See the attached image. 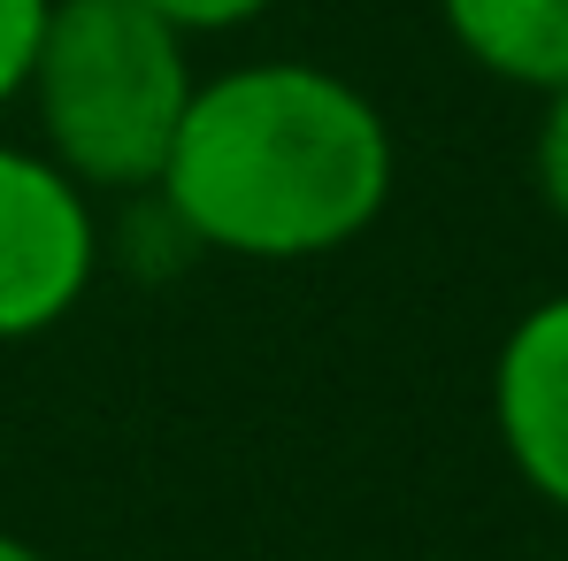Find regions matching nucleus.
<instances>
[{
  "instance_id": "nucleus-3",
  "label": "nucleus",
  "mask_w": 568,
  "mask_h": 561,
  "mask_svg": "<svg viewBox=\"0 0 568 561\" xmlns=\"http://www.w3.org/2000/svg\"><path fill=\"white\" fill-rule=\"evenodd\" d=\"M100 270V231L85 186L0 139V347L54 331Z\"/></svg>"
},
{
  "instance_id": "nucleus-1",
  "label": "nucleus",
  "mask_w": 568,
  "mask_h": 561,
  "mask_svg": "<svg viewBox=\"0 0 568 561\" xmlns=\"http://www.w3.org/2000/svg\"><path fill=\"white\" fill-rule=\"evenodd\" d=\"M178 231L239 262H315L354 247L392 200V123L354 78L246 62L200 78L162 162Z\"/></svg>"
},
{
  "instance_id": "nucleus-2",
  "label": "nucleus",
  "mask_w": 568,
  "mask_h": 561,
  "mask_svg": "<svg viewBox=\"0 0 568 561\" xmlns=\"http://www.w3.org/2000/svg\"><path fill=\"white\" fill-rule=\"evenodd\" d=\"M185 47V31H170L139 0H54L23 86L39 108L47 162L108 192L154 186L200 86Z\"/></svg>"
},
{
  "instance_id": "nucleus-6",
  "label": "nucleus",
  "mask_w": 568,
  "mask_h": 561,
  "mask_svg": "<svg viewBox=\"0 0 568 561\" xmlns=\"http://www.w3.org/2000/svg\"><path fill=\"white\" fill-rule=\"evenodd\" d=\"M47 16H54V0H0V108L23 100V86H31Z\"/></svg>"
},
{
  "instance_id": "nucleus-7",
  "label": "nucleus",
  "mask_w": 568,
  "mask_h": 561,
  "mask_svg": "<svg viewBox=\"0 0 568 561\" xmlns=\"http://www.w3.org/2000/svg\"><path fill=\"white\" fill-rule=\"evenodd\" d=\"M530 178H538V200L568 223V86L546 93V116H538V139H530Z\"/></svg>"
},
{
  "instance_id": "nucleus-4",
  "label": "nucleus",
  "mask_w": 568,
  "mask_h": 561,
  "mask_svg": "<svg viewBox=\"0 0 568 561\" xmlns=\"http://www.w3.org/2000/svg\"><path fill=\"white\" fill-rule=\"evenodd\" d=\"M491 423L515 477L568 515V292L538 300L491 362Z\"/></svg>"
},
{
  "instance_id": "nucleus-8",
  "label": "nucleus",
  "mask_w": 568,
  "mask_h": 561,
  "mask_svg": "<svg viewBox=\"0 0 568 561\" xmlns=\"http://www.w3.org/2000/svg\"><path fill=\"white\" fill-rule=\"evenodd\" d=\"M146 16H162L170 31H185V39H215V31H239V23H254V16H270L277 0H139Z\"/></svg>"
},
{
  "instance_id": "nucleus-9",
  "label": "nucleus",
  "mask_w": 568,
  "mask_h": 561,
  "mask_svg": "<svg viewBox=\"0 0 568 561\" xmlns=\"http://www.w3.org/2000/svg\"><path fill=\"white\" fill-rule=\"evenodd\" d=\"M0 561H47L31 539H16V531H0Z\"/></svg>"
},
{
  "instance_id": "nucleus-5",
  "label": "nucleus",
  "mask_w": 568,
  "mask_h": 561,
  "mask_svg": "<svg viewBox=\"0 0 568 561\" xmlns=\"http://www.w3.org/2000/svg\"><path fill=\"white\" fill-rule=\"evenodd\" d=\"M438 16L484 78L523 93L568 86V0H438Z\"/></svg>"
}]
</instances>
